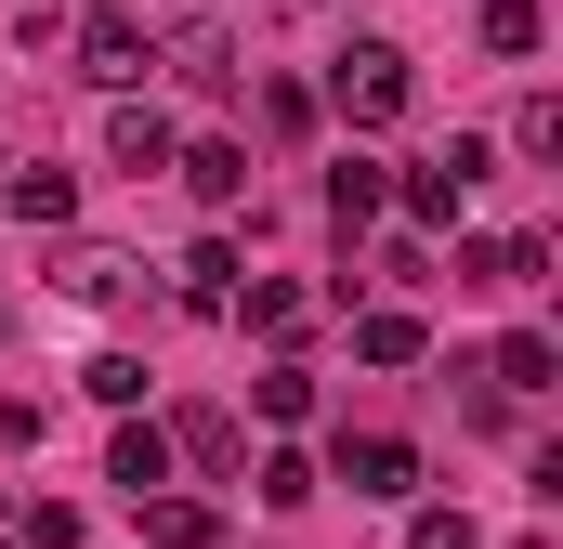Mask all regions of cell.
Segmentation results:
<instances>
[{
    "instance_id": "26",
    "label": "cell",
    "mask_w": 563,
    "mask_h": 549,
    "mask_svg": "<svg viewBox=\"0 0 563 549\" xmlns=\"http://www.w3.org/2000/svg\"><path fill=\"white\" fill-rule=\"evenodd\" d=\"M26 549H79V511H53V497H40V511H26Z\"/></svg>"
},
{
    "instance_id": "23",
    "label": "cell",
    "mask_w": 563,
    "mask_h": 549,
    "mask_svg": "<svg viewBox=\"0 0 563 549\" xmlns=\"http://www.w3.org/2000/svg\"><path fill=\"white\" fill-rule=\"evenodd\" d=\"M263 132H276V144L314 132V92H301V79H263Z\"/></svg>"
},
{
    "instance_id": "8",
    "label": "cell",
    "mask_w": 563,
    "mask_h": 549,
    "mask_svg": "<svg viewBox=\"0 0 563 549\" xmlns=\"http://www.w3.org/2000/svg\"><path fill=\"white\" fill-rule=\"evenodd\" d=\"M551 274V236H485V249H459V288H538Z\"/></svg>"
},
{
    "instance_id": "29",
    "label": "cell",
    "mask_w": 563,
    "mask_h": 549,
    "mask_svg": "<svg viewBox=\"0 0 563 549\" xmlns=\"http://www.w3.org/2000/svg\"><path fill=\"white\" fill-rule=\"evenodd\" d=\"M525 549H538V537H525Z\"/></svg>"
},
{
    "instance_id": "1",
    "label": "cell",
    "mask_w": 563,
    "mask_h": 549,
    "mask_svg": "<svg viewBox=\"0 0 563 549\" xmlns=\"http://www.w3.org/2000/svg\"><path fill=\"white\" fill-rule=\"evenodd\" d=\"M420 105V66L394 53V40H354L341 66H328V119H354V132H394Z\"/></svg>"
},
{
    "instance_id": "10",
    "label": "cell",
    "mask_w": 563,
    "mask_h": 549,
    "mask_svg": "<svg viewBox=\"0 0 563 549\" xmlns=\"http://www.w3.org/2000/svg\"><path fill=\"white\" fill-rule=\"evenodd\" d=\"M132 524L157 549H223V511H210V497H170V484H157V497H132Z\"/></svg>"
},
{
    "instance_id": "4",
    "label": "cell",
    "mask_w": 563,
    "mask_h": 549,
    "mask_svg": "<svg viewBox=\"0 0 563 549\" xmlns=\"http://www.w3.org/2000/svg\"><path fill=\"white\" fill-rule=\"evenodd\" d=\"M328 471H341L354 497H407V484H420V445H407V432H341Z\"/></svg>"
},
{
    "instance_id": "17",
    "label": "cell",
    "mask_w": 563,
    "mask_h": 549,
    "mask_svg": "<svg viewBox=\"0 0 563 549\" xmlns=\"http://www.w3.org/2000/svg\"><path fill=\"white\" fill-rule=\"evenodd\" d=\"M170 432V458H197V471H236V418L223 406H184V418H157Z\"/></svg>"
},
{
    "instance_id": "12",
    "label": "cell",
    "mask_w": 563,
    "mask_h": 549,
    "mask_svg": "<svg viewBox=\"0 0 563 549\" xmlns=\"http://www.w3.org/2000/svg\"><path fill=\"white\" fill-rule=\"evenodd\" d=\"M170 170H184V183H197V197H210V210H236V197H250V144H170Z\"/></svg>"
},
{
    "instance_id": "6",
    "label": "cell",
    "mask_w": 563,
    "mask_h": 549,
    "mask_svg": "<svg viewBox=\"0 0 563 549\" xmlns=\"http://www.w3.org/2000/svg\"><path fill=\"white\" fill-rule=\"evenodd\" d=\"M472 367H485V393H498V406H538V393L563 380V354L538 340V327H511V340H498V354H472Z\"/></svg>"
},
{
    "instance_id": "2",
    "label": "cell",
    "mask_w": 563,
    "mask_h": 549,
    "mask_svg": "<svg viewBox=\"0 0 563 549\" xmlns=\"http://www.w3.org/2000/svg\"><path fill=\"white\" fill-rule=\"evenodd\" d=\"M485 170H498V144L485 132H459V144H432L420 170H394V210H407V223H459V210H472V183H485Z\"/></svg>"
},
{
    "instance_id": "21",
    "label": "cell",
    "mask_w": 563,
    "mask_h": 549,
    "mask_svg": "<svg viewBox=\"0 0 563 549\" xmlns=\"http://www.w3.org/2000/svg\"><path fill=\"white\" fill-rule=\"evenodd\" d=\"M184 301H197V314H223V301H236V249H223V236H197V249H184Z\"/></svg>"
},
{
    "instance_id": "25",
    "label": "cell",
    "mask_w": 563,
    "mask_h": 549,
    "mask_svg": "<svg viewBox=\"0 0 563 549\" xmlns=\"http://www.w3.org/2000/svg\"><path fill=\"white\" fill-rule=\"evenodd\" d=\"M407 549H485V524H472V511H420V524H407Z\"/></svg>"
},
{
    "instance_id": "5",
    "label": "cell",
    "mask_w": 563,
    "mask_h": 549,
    "mask_svg": "<svg viewBox=\"0 0 563 549\" xmlns=\"http://www.w3.org/2000/svg\"><path fill=\"white\" fill-rule=\"evenodd\" d=\"M0 210H13V223H40V236H53V223H79V170L13 157V170H0Z\"/></svg>"
},
{
    "instance_id": "3",
    "label": "cell",
    "mask_w": 563,
    "mask_h": 549,
    "mask_svg": "<svg viewBox=\"0 0 563 549\" xmlns=\"http://www.w3.org/2000/svg\"><path fill=\"white\" fill-rule=\"evenodd\" d=\"M66 53H79V79H92V92H132L144 66H157V40H144L132 0H92V13L66 26Z\"/></svg>"
},
{
    "instance_id": "28",
    "label": "cell",
    "mask_w": 563,
    "mask_h": 549,
    "mask_svg": "<svg viewBox=\"0 0 563 549\" xmlns=\"http://www.w3.org/2000/svg\"><path fill=\"white\" fill-rule=\"evenodd\" d=\"M0 549H13V537H0Z\"/></svg>"
},
{
    "instance_id": "15",
    "label": "cell",
    "mask_w": 563,
    "mask_h": 549,
    "mask_svg": "<svg viewBox=\"0 0 563 549\" xmlns=\"http://www.w3.org/2000/svg\"><path fill=\"white\" fill-rule=\"evenodd\" d=\"M223 314H236V327H250V340H301V314H314V301H301V288H288V274H263V288H236V301H223Z\"/></svg>"
},
{
    "instance_id": "11",
    "label": "cell",
    "mask_w": 563,
    "mask_h": 549,
    "mask_svg": "<svg viewBox=\"0 0 563 549\" xmlns=\"http://www.w3.org/2000/svg\"><path fill=\"white\" fill-rule=\"evenodd\" d=\"M170 119H157V105H119V119H106V157H119V170H132V183H157V170H170Z\"/></svg>"
},
{
    "instance_id": "14",
    "label": "cell",
    "mask_w": 563,
    "mask_h": 549,
    "mask_svg": "<svg viewBox=\"0 0 563 549\" xmlns=\"http://www.w3.org/2000/svg\"><path fill=\"white\" fill-rule=\"evenodd\" d=\"M157 53H170V79H197V92H236V40H223V26H170Z\"/></svg>"
},
{
    "instance_id": "19",
    "label": "cell",
    "mask_w": 563,
    "mask_h": 549,
    "mask_svg": "<svg viewBox=\"0 0 563 549\" xmlns=\"http://www.w3.org/2000/svg\"><path fill=\"white\" fill-rule=\"evenodd\" d=\"M250 406L276 418V432H288V418H314V367H301V354H276V367L250 380Z\"/></svg>"
},
{
    "instance_id": "16",
    "label": "cell",
    "mask_w": 563,
    "mask_h": 549,
    "mask_svg": "<svg viewBox=\"0 0 563 549\" xmlns=\"http://www.w3.org/2000/svg\"><path fill=\"white\" fill-rule=\"evenodd\" d=\"M53 288H66V301H132L144 262H119V249H66V262H53Z\"/></svg>"
},
{
    "instance_id": "27",
    "label": "cell",
    "mask_w": 563,
    "mask_h": 549,
    "mask_svg": "<svg viewBox=\"0 0 563 549\" xmlns=\"http://www.w3.org/2000/svg\"><path fill=\"white\" fill-rule=\"evenodd\" d=\"M0 170H13V157H0Z\"/></svg>"
},
{
    "instance_id": "24",
    "label": "cell",
    "mask_w": 563,
    "mask_h": 549,
    "mask_svg": "<svg viewBox=\"0 0 563 549\" xmlns=\"http://www.w3.org/2000/svg\"><path fill=\"white\" fill-rule=\"evenodd\" d=\"M511 144H525V157H563V105H551V92H525V119H511Z\"/></svg>"
},
{
    "instance_id": "22",
    "label": "cell",
    "mask_w": 563,
    "mask_h": 549,
    "mask_svg": "<svg viewBox=\"0 0 563 549\" xmlns=\"http://www.w3.org/2000/svg\"><path fill=\"white\" fill-rule=\"evenodd\" d=\"M79 393H92V406H144V354H92Z\"/></svg>"
},
{
    "instance_id": "18",
    "label": "cell",
    "mask_w": 563,
    "mask_h": 549,
    "mask_svg": "<svg viewBox=\"0 0 563 549\" xmlns=\"http://www.w3.org/2000/svg\"><path fill=\"white\" fill-rule=\"evenodd\" d=\"M250 497H263V511H314V497H328V471H314L301 445H276V458L250 471Z\"/></svg>"
},
{
    "instance_id": "13",
    "label": "cell",
    "mask_w": 563,
    "mask_h": 549,
    "mask_svg": "<svg viewBox=\"0 0 563 549\" xmlns=\"http://www.w3.org/2000/svg\"><path fill=\"white\" fill-rule=\"evenodd\" d=\"M354 354H367V367H420V354H432V327L407 314V301H367V314H354Z\"/></svg>"
},
{
    "instance_id": "9",
    "label": "cell",
    "mask_w": 563,
    "mask_h": 549,
    "mask_svg": "<svg viewBox=\"0 0 563 549\" xmlns=\"http://www.w3.org/2000/svg\"><path fill=\"white\" fill-rule=\"evenodd\" d=\"M106 484H132V497H157V484H170V432H157V418H132V406H119V445H106Z\"/></svg>"
},
{
    "instance_id": "20",
    "label": "cell",
    "mask_w": 563,
    "mask_h": 549,
    "mask_svg": "<svg viewBox=\"0 0 563 549\" xmlns=\"http://www.w3.org/2000/svg\"><path fill=\"white\" fill-rule=\"evenodd\" d=\"M538 40H551V13H538V0H485V53H498V66H525Z\"/></svg>"
},
{
    "instance_id": "7",
    "label": "cell",
    "mask_w": 563,
    "mask_h": 549,
    "mask_svg": "<svg viewBox=\"0 0 563 549\" xmlns=\"http://www.w3.org/2000/svg\"><path fill=\"white\" fill-rule=\"evenodd\" d=\"M380 210H394V170H380V157H328V223H341V236H367Z\"/></svg>"
}]
</instances>
